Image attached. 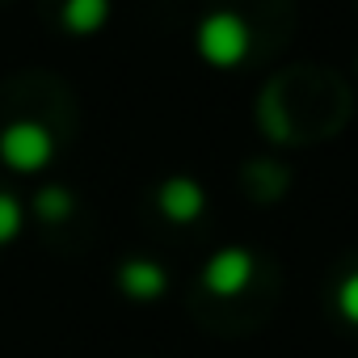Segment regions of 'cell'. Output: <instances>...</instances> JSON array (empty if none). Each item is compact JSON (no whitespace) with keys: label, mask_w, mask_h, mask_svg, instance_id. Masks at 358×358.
<instances>
[{"label":"cell","mask_w":358,"mask_h":358,"mask_svg":"<svg viewBox=\"0 0 358 358\" xmlns=\"http://www.w3.org/2000/svg\"><path fill=\"white\" fill-rule=\"evenodd\" d=\"M110 17V0H64V26L72 34H97Z\"/></svg>","instance_id":"cell-5"},{"label":"cell","mask_w":358,"mask_h":358,"mask_svg":"<svg viewBox=\"0 0 358 358\" xmlns=\"http://www.w3.org/2000/svg\"><path fill=\"white\" fill-rule=\"evenodd\" d=\"M249 270H253V262H249L245 249H224V253L207 266V287L220 291V295H232V291H241V287L249 282Z\"/></svg>","instance_id":"cell-3"},{"label":"cell","mask_w":358,"mask_h":358,"mask_svg":"<svg viewBox=\"0 0 358 358\" xmlns=\"http://www.w3.org/2000/svg\"><path fill=\"white\" fill-rule=\"evenodd\" d=\"M160 207H164L169 220L186 224V220H194L203 211V190L194 182H186V177H173V182H164V190H160Z\"/></svg>","instance_id":"cell-4"},{"label":"cell","mask_w":358,"mask_h":358,"mask_svg":"<svg viewBox=\"0 0 358 358\" xmlns=\"http://www.w3.org/2000/svg\"><path fill=\"white\" fill-rule=\"evenodd\" d=\"M17 228H22V207H17L9 194H0V245L13 241V236H17Z\"/></svg>","instance_id":"cell-7"},{"label":"cell","mask_w":358,"mask_h":358,"mask_svg":"<svg viewBox=\"0 0 358 358\" xmlns=\"http://www.w3.org/2000/svg\"><path fill=\"white\" fill-rule=\"evenodd\" d=\"M51 152H55V143H51L47 127H38V122H13L0 135V160L17 173H38L51 160Z\"/></svg>","instance_id":"cell-2"},{"label":"cell","mask_w":358,"mask_h":358,"mask_svg":"<svg viewBox=\"0 0 358 358\" xmlns=\"http://www.w3.org/2000/svg\"><path fill=\"white\" fill-rule=\"evenodd\" d=\"M199 55L215 68H236L249 55V26L236 13H207L199 26Z\"/></svg>","instance_id":"cell-1"},{"label":"cell","mask_w":358,"mask_h":358,"mask_svg":"<svg viewBox=\"0 0 358 358\" xmlns=\"http://www.w3.org/2000/svg\"><path fill=\"white\" fill-rule=\"evenodd\" d=\"M341 312H345L350 320H358V274L345 278V287H341Z\"/></svg>","instance_id":"cell-8"},{"label":"cell","mask_w":358,"mask_h":358,"mask_svg":"<svg viewBox=\"0 0 358 358\" xmlns=\"http://www.w3.org/2000/svg\"><path fill=\"white\" fill-rule=\"evenodd\" d=\"M38 207H43V215H64L68 211V194L64 190H51V194L38 199Z\"/></svg>","instance_id":"cell-9"},{"label":"cell","mask_w":358,"mask_h":358,"mask_svg":"<svg viewBox=\"0 0 358 358\" xmlns=\"http://www.w3.org/2000/svg\"><path fill=\"white\" fill-rule=\"evenodd\" d=\"M122 282H127L135 295H156L164 278H160V270H156V266H143V262H135V266H127V270H122Z\"/></svg>","instance_id":"cell-6"}]
</instances>
